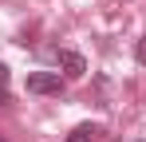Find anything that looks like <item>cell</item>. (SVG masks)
I'll list each match as a JSON object with an SVG mask.
<instances>
[{
    "label": "cell",
    "instance_id": "cell-5",
    "mask_svg": "<svg viewBox=\"0 0 146 142\" xmlns=\"http://www.w3.org/2000/svg\"><path fill=\"white\" fill-rule=\"evenodd\" d=\"M4 83H8V67L0 63V87H4Z\"/></svg>",
    "mask_w": 146,
    "mask_h": 142
},
{
    "label": "cell",
    "instance_id": "cell-6",
    "mask_svg": "<svg viewBox=\"0 0 146 142\" xmlns=\"http://www.w3.org/2000/svg\"><path fill=\"white\" fill-rule=\"evenodd\" d=\"M0 103H8V95H4V91H0Z\"/></svg>",
    "mask_w": 146,
    "mask_h": 142
},
{
    "label": "cell",
    "instance_id": "cell-1",
    "mask_svg": "<svg viewBox=\"0 0 146 142\" xmlns=\"http://www.w3.org/2000/svg\"><path fill=\"white\" fill-rule=\"evenodd\" d=\"M28 91L32 95H63V79H59V71H32Z\"/></svg>",
    "mask_w": 146,
    "mask_h": 142
},
{
    "label": "cell",
    "instance_id": "cell-7",
    "mask_svg": "<svg viewBox=\"0 0 146 142\" xmlns=\"http://www.w3.org/2000/svg\"><path fill=\"white\" fill-rule=\"evenodd\" d=\"M0 142H4V138H0Z\"/></svg>",
    "mask_w": 146,
    "mask_h": 142
},
{
    "label": "cell",
    "instance_id": "cell-3",
    "mask_svg": "<svg viewBox=\"0 0 146 142\" xmlns=\"http://www.w3.org/2000/svg\"><path fill=\"white\" fill-rule=\"evenodd\" d=\"M91 134H95V126H75L67 134V142H91Z\"/></svg>",
    "mask_w": 146,
    "mask_h": 142
},
{
    "label": "cell",
    "instance_id": "cell-2",
    "mask_svg": "<svg viewBox=\"0 0 146 142\" xmlns=\"http://www.w3.org/2000/svg\"><path fill=\"white\" fill-rule=\"evenodd\" d=\"M59 63H63V71H67L71 79H79V75L87 71V59H83L79 51H71V47H63V51H59Z\"/></svg>",
    "mask_w": 146,
    "mask_h": 142
},
{
    "label": "cell",
    "instance_id": "cell-4",
    "mask_svg": "<svg viewBox=\"0 0 146 142\" xmlns=\"http://www.w3.org/2000/svg\"><path fill=\"white\" fill-rule=\"evenodd\" d=\"M134 59H138V63H142V67H146V36H142V40H138V47H134Z\"/></svg>",
    "mask_w": 146,
    "mask_h": 142
}]
</instances>
